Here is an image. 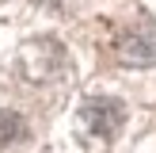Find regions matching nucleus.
I'll use <instances>...</instances> for the list:
<instances>
[{
    "instance_id": "4",
    "label": "nucleus",
    "mask_w": 156,
    "mask_h": 153,
    "mask_svg": "<svg viewBox=\"0 0 156 153\" xmlns=\"http://www.w3.org/2000/svg\"><path fill=\"white\" fill-rule=\"evenodd\" d=\"M23 138H27V122H23V115L0 107V149H12V145H19Z\"/></svg>"
},
{
    "instance_id": "2",
    "label": "nucleus",
    "mask_w": 156,
    "mask_h": 153,
    "mask_svg": "<svg viewBox=\"0 0 156 153\" xmlns=\"http://www.w3.org/2000/svg\"><path fill=\"white\" fill-rule=\"evenodd\" d=\"M114 54H118V61L129 65V69L156 65V19L129 23V27L118 35V42H114Z\"/></svg>"
},
{
    "instance_id": "3",
    "label": "nucleus",
    "mask_w": 156,
    "mask_h": 153,
    "mask_svg": "<svg viewBox=\"0 0 156 153\" xmlns=\"http://www.w3.org/2000/svg\"><path fill=\"white\" fill-rule=\"evenodd\" d=\"M19 69L30 84H46L65 69V50L53 38H34V42H27L19 50Z\"/></svg>"
},
{
    "instance_id": "5",
    "label": "nucleus",
    "mask_w": 156,
    "mask_h": 153,
    "mask_svg": "<svg viewBox=\"0 0 156 153\" xmlns=\"http://www.w3.org/2000/svg\"><path fill=\"white\" fill-rule=\"evenodd\" d=\"M42 4H61V0H42Z\"/></svg>"
},
{
    "instance_id": "1",
    "label": "nucleus",
    "mask_w": 156,
    "mask_h": 153,
    "mask_svg": "<svg viewBox=\"0 0 156 153\" xmlns=\"http://www.w3.org/2000/svg\"><path fill=\"white\" fill-rule=\"evenodd\" d=\"M122 122H126V103L114 96H95L80 107V130L91 145H107L118 138Z\"/></svg>"
}]
</instances>
